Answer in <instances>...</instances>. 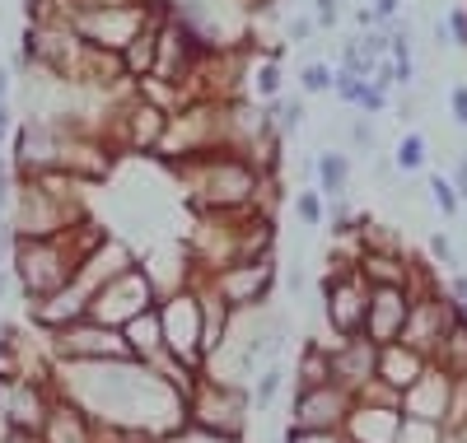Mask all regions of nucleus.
<instances>
[{
	"label": "nucleus",
	"instance_id": "nucleus-8",
	"mask_svg": "<svg viewBox=\"0 0 467 443\" xmlns=\"http://www.w3.org/2000/svg\"><path fill=\"white\" fill-rule=\"evenodd\" d=\"M160 327H164V350L173 359H182L187 369L202 374L206 341H202V304H197V294H192V285L160 299Z\"/></svg>",
	"mask_w": 467,
	"mask_h": 443
},
{
	"label": "nucleus",
	"instance_id": "nucleus-14",
	"mask_svg": "<svg viewBox=\"0 0 467 443\" xmlns=\"http://www.w3.org/2000/svg\"><path fill=\"white\" fill-rule=\"evenodd\" d=\"M57 164H61V127L47 122V117H24L10 140L15 178H43V173H57Z\"/></svg>",
	"mask_w": 467,
	"mask_h": 443
},
{
	"label": "nucleus",
	"instance_id": "nucleus-36",
	"mask_svg": "<svg viewBox=\"0 0 467 443\" xmlns=\"http://www.w3.org/2000/svg\"><path fill=\"white\" fill-rule=\"evenodd\" d=\"M332 85H337V66H327V61H304L299 66V89L304 94H332Z\"/></svg>",
	"mask_w": 467,
	"mask_h": 443
},
{
	"label": "nucleus",
	"instance_id": "nucleus-5",
	"mask_svg": "<svg viewBox=\"0 0 467 443\" xmlns=\"http://www.w3.org/2000/svg\"><path fill=\"white\" fill-rule=\"evenodd\" d=\"M215 149H229L224 145V103H187L169 117V127L154 145V159H164L169 169L187 164V159H202V154H215Z\"/></svg>",
	"mask_w": 467,
	"mask_h": 443
},
{
	"label": "nucleus",
	"instance_id": "nucleus-40",
	"mask_svg": "<svg viewBox=\"0 0 467 443\" xmlns=\"http://www.w3.org/2000/svg\"><path fill=\"white\" fill-rule=\"evenodd\" d=\"M314 33H318L314 15H290L285 19V43H314Z\"/></svg>",
	"mask_w": 467,
	"mask_h": 443
},
{
	"label": "nucleus",
	"instance_id": "nucleus-17",
	"mask_svg": "<svg viewBox=\"0 0 467 443\" xmlns=\"http://www.w3.org/2000/svg\"><path fill=\"white\" fill-rule=\"evenodd\" d=\"M449 383H453V374L440 369L435 359H431V365H425V374L402 392V420L440 425V429H444V416H449Z\"/></svg>",
	"mask_w": 467,
	"mask_h": 443
},
{
	"label": "nucleus",
	"instance_id": "nucleus-51",
	"mask_svg": "<svg viewBox=\"0 0 467 443\" xmlns=\"http://www.w3.org/2000/svg\"><path fill=\"white\" fill-rule=\"evenodd\" d=\"M10 89H15V70L0 66V103H10Z\"/></svg>",
	"mask_w": 467,
	"mask_h": 443
},
{
	"label": "nucleus",
	"instance_id": "nucleus-42",
	"mask_svg": "<svg viewBox=\"0 0 467 443\" xmlns=\"http://www.w3.org/2000/svg\"><path fill=\"white\" fill-rule=\"evenodd\" d=\"M444 28H449V43L453 47H467V5H453L444 15Z\"/></svg>",
	"mask_w": 467,
	"mask_h": 443
},
{
	"label": "nucleus",
	"instance_id": "nucleus-39",
	"mask_svg": "<svg viewBox=\"0 0 467 443\" xmlns=\"http://www.w3.org/2000/svg\"><path fill=\"white\" fill-rule=\"evenodd\" d=\"M356 112H360V117H369V122H374L379 112H388V89H383V85H374V79H369V85H365V98L356 103Z\"/></svg>",
	"mask_w": 467,
	"mask_h": 443
},
{
	"label": "nucleus",
	"instance_id": "nucleus-21",
	"mask_svg": "<svg viewBox=\"0 0 467 443\" xmlns=\"http://www.w3.org/2000/svg\"><path fill=\"white\" fill-rule=\"evenodd\" d=\"M136 257H140V252L127 243V238L108 233L103 243H99V248H94V252H89L80 266H75V285H80V290L94 299V294L108 285V280H117L122 271H131V266H136Z\"/></svg>",
	"mask_w": 467,
	"mask_h": 443
},
{
	"label": "nucleus",
	"instance_id": "nucleus-54",
	"mask_svg": "<svg viewBox=\"0 0 467 443\" xmlns=\"http://www.w3.org/2000/svg\"><path fill=\"white\" fill-rule=\"evenodd\" d=\"M431 33H435V43H440V47H449V28H444V19H435Z\"/></svg>",
	"mask_w": 467,
	"mask_h": 443
},
{
	"label": "nucleus",
	"instance_id": "nucleus-33",
	"mask_svg": "<svg viewBox=\"0 0 467 443\" xmlns=\"http://www.w3.org/2000/svg\"><path fill=\"white\" fill-rule=\"evenodd\" d=\"M425 159H431L425 136L420 131H402V140L393 145V169L398 173H425Z\"/></svg>",
	"mask_w": 467,
	"mask_h": 443
},
{
	"label": "nucleus",
	"instance_id": "nucleus-27",
	"mask_svg": "<svg viewBox=\"0 0 467 443\" xmlns=\"http://www.w3.org/2000/svg\"><path fill=\"white\" fill-rule=\"evenodd\" d=\"M192 294H197V304H202V341H206V355H215V350L229 341L234 308L206 285V280H197V285H192Z\"/></svg>",
	"mask_w": 467,
	"mask_h": 443
},
{
	"label": "nucleus",
	"instance_id": "nucleus-48",
	"mask_svg": "<svg viewBox=\"0 0 467 443\" xmlns=\"http://www.w3.org/2000/svg\"><path fill=\"white\" fill-rule=\"evenodd\" d=\"M431 252H435V262H440V266H453V262H458V252H453V243H449L444 233H435V238H431Z\"/></svg>",
	"mask_w": 467,
	"mask_h": 443
},
{
	"label": "nucleus",
	"instance_id": "nucleus-22",
	"mask_svg": "<svg viewBox=\"0 0 467 443\" xmlns=\"http://www.w3.org/2000/svg\"><path fill=\"white\" fill-rule=\"evenodd\" d=\"M136 262H140V271L150 275V285L160 290V299H164V294H178V290H187V285H197V275H192V262H187V248H182V243H154V248L140 252Z\"/></svg>",
	"mask_w": 467,
	"mask_h": 443
},
{
	"label": "nucleus",
	"instance_id": "nucleus-56",
	"mask_svg": "<svg viewBox=\"0 0 467 443\" xmlns=\"http://www.w3.org/2000/svg\"><path fill=\"white\" fill-rule=\"evenodd\" d=\"M164 443H206V438H197V434H178V438H164Z\"/></svg>",
	"mask_w": 467,
	"mask_h": 443
},
{
	"label": "nucleus",
	"instance_id": "nucleus-55",
	"mask_svg": "<svg viewBox=\"0 0 467 443\" xmlns=\"http://www.w3.org/2000/svg\"><path fill=\"white\" fill-rule=\"evenodd\" d=\"M398 117H402V122H407V127H411V122H416V98H407V103H402V108H398Z\"/></svg>",
	"mask_w": 467,
	"mask_h": 443
},
{
	"label": "nucleus",
	"instance_id": "nucleus-49",
	"mask_svg": "<svg viewBox=\"0 0 467 443\" xmlns=\"http://www.w3.org/2000/svg\"><path fill=\"white\" fill-rule=\"evenodd\" d=\"M10 140H15V108L0 103V145H10Z\"/></svg>",
	"mask_w": 467,
	"mask_h": 443
},
{
	"label": "nucleus",
	"instance_id": "nucleus-57",
	"mask_svg": "<svg viewBox=\"0 0 467 443\" xmlns=\"http://www.w3.org/2000/svg\"><path fill=\"white\" fill-rule=\"evenodd\" d=\"M253 5H271V0H253Z\"/></svg>",
	"mask_w": 467,
	"mask_h": 443
},
{
	"label": "nucleus",
	"instance_id": "nucleus-2",
	"mask_svg": "<svg viewBox=\"0 0 467 443\" xmlns=\"http://www.w3.org/2000/svg\"><path fill=\"white\" fill-rule=\"evenodd\" d=\"M85 182H75L70 173H43V178H19L15 201L5 211V224L15 238H61L80 220H89L85 206Z\"/></svg>",
	"mask_w": 467,
	"mask_h": 443
},
{
	"label": "nucleus",
	"instance_id": "nucleus-52",
	"mask_svg": "<svg viewBox=\"0 0 467 443\" xmlns=\"http://www.w3.org/2000/svg\"><path fill=\"white\" fill-rule=\"evenodd\" d=\"M285 285H290V294L304 290V266H290V271H285Z\"/></svg>",
	"mask_w": 467,
	"mask_h": 443
},
{
	"label": "nucleus",
	"instance_id": "nucleus-9",
	"mask_svg": "<svg viewBox=\"0 0 467 443\" xmlns=\"http://www.w3.org/2000/svg\"><path fill=\"white\" fill-rule=\"evenodd\" d=\"M276 280H281L276 257H257V262H234V266L215 271L206 285H211L234 313H253V308H266V304H271V294H276Z\"/></svg>",
	"mask_w": 467,
	"mask_h": 443
},
{
	"label": "nucleus",
	"instance_id": "nucleus-46",
	"mask_svg": "<svg viewBox=\"0 0 467 443\" xmlns=\"http://www.w3.org/2000/svg\"><path fill=\"white\" fill-rule=\"evenodd\" d=\"M449 117L467 131V85H453V89H449Z\"/></svg>",
	"mask_w": 467,
	"mask_h": 443
},
{
	"label": "nucleus",
	"instance_id": "nucleus-47",
	"mask_svg": "<svg viewBox=\"0 0 467 443\" xmlns=\"http://www.w3.org/2000/svg\"><path fill=\"white\" fill-rule=\"evenodd\" d=\"M281 443H346L341 434H304V429H285Z\"/></svg>",
	"mask_w": 467,
	"mask_h": 443
},
{
	"label": "nucleus",
	"instance_id": "nucleus-10",
	"mask_svg": "<svg viewBox=\"0 0 467 443\" xmlns=\"http://www.w3.org/2000/svg\"><path fill=\"white\" fill-rule=\"evenodd\" d=\"M154 304H160V290L150 285V275L140 271V262L131 271H122L117 280H108V285L89 299V322H103V327H117L122 332L131 317L150 313Z\"/></svg>",
	"mask_w": 467,
	"mask_h": 443
},
{
	"label": "nucleus",
	"instance_id": "nucleus-7",
	"mask_svg": "<svg viewBox=\"0 0 467 443\" xmlns=\"http://www.w3.org/2000/svg\"><path fill=\"white\" fill-rule=\"evenodd\" d=\"M164 5V0H160ZM154 5H117V10H66V24L75 28V37L99 52H117L122 57L131 47V37L150 24Z\"/></svg>",
	"mask_w": 467,
	"mask_h": 443
},
{
	"label": "nucleus",
	"instance_id": "nucleus-15",
	"mask_svg": "<svg viewBox=\"0 0 467 443\" xmlns=\"http://www.w3.org/2000/svg\"><path fill=\"white\" fill-rule=\"evenodd\" d=\"M350 397L346 387L337 383H323V387H295V401H290V429H304V434H341L346 416H350Z\"/></svg>",
	"mask_w": 467,
	"mask_h": 443
},
{
	"label": "nucleus",
	"instance_id": "nucleus-23",
	"mask_svg": "<svg viewBox=\"0 0 467 443\" xmlns=\"http://www.w3.org/2000/svg\"><path fill=\"white\" fill-rule=\"evenodd\" d=\"M402 411L398 407H365V401H350V416L341 425L346 443H398L402 438Z\"/></svg>",
	"mask_w": 467,
	"mask_h": 443
},
{
	"label": "nucleus",
	"instance_id": "nucleus-43",
	"mask_svg": "<svg viewBox=\"0 0 467 443\" xmlns=\"http://www.w3.org/2000/svg\"><path fill=\"white\" fill-rule=\"evenodd\" d=\"M15 187H19V178H15V169H10V159H0V215L10 211V201H15Z\"/></svg>",
	"mask_w": 467,
	"mask_h": 443
},
{
	"label": "nucleus",
	"instance_id": "nucleus-19",
	"mask_svg": "<svg viewBox=\"0 0 467 443\" xmlns=\"http://www.w3.org/2000/svg\"><path fill=\"white\" fill-rule=\"evenodd\" d=\"M327 365H332V383L356 397L379 369V345L369 336H341L327 345Z\"/></svg>",
	"mask_w": 467,
	"mask_h": 443
},
{
	"label": "nucleus",
	"instance_id": "nucleus-11",
	"mask_svg": "<svg viewBox=\"0 0 467 443\" xmlns=\"http://www.w3.org/2000/svg\"><path fill=\"white\" fill-rule=\"evenodd\" d=\"M365 308H369V280L360 275V266H332L323 280V317L332 336H360L365 327Z\"/></svg>",
	"mask_w": 467,
	"mask_h": 443
},
{
	"label": "nucleus",
	"instance_id": "nucleus-4",
	"mask_svg": "<svg viewBox=\"0 0 467 443\" xmlns=\"http://www.w3.org/2000/svg\"><path fill=\"white\" fill-rule=\"evenodd\" d=\"M75 266H80V257H75L70 233H61V238H15V248H10V275H15V285L28 304L66 290L75 280Z\"/></svg>",
	"mask_w": 467,
	"mask_h": 443
},
{
	"label": "nucleus",
	"instance_id": "nucleus-53",
	"mask_svg": "<svg viewBox=\"0 0 467 443\" xmlns=\"http://www.w3.org/2000/svg\"><path fill=\"white\" fill-rule=\"evenodd\" d=\"M10 290H19V285H15V275H10V266H5V271H0V299H10Z\"/></svg>",
	"mask_w": 467,
	"mask_h": 443
},
{
	"label": "nucleus",
	"instance_id": "nucleus-44",
	"mask_svg": "<svg viewBox=\"0 0 467 443\" xmlns=\"http://www.w3.org/2000/svg\"><path fill=\"white\" fill-rule=\"evenodd\" d=\"M369 10H374V24H379V28H393L398 15H402V0H374Z\"/></svg>",
	"mask_w": 467,
	"mask_h": 443
},
{
	"label": "nucleus",
	"instance_id": "nucleus-32",
	"mask_svg": "<svg viewBox=\"0 0 467 443\" xmlns=\"http://www.w3.org/2000/svg\"><path fill=\"white\" fill-rule=\"evenodd\" d=\"M323 383H332L327 345H323V341H304L299 365H295V387H323Z\"/></svg>",
	"mask_w": 467,
	"mask_h": 443
},
{
	"label": "nucleus",
	"instance_id": "nucleus-45",
	"mask_svg": "<svg viewBox=\"0 0 467 443\" xmlns=\"http://www.w3.org/2000/svg\"><path fill=\"white\" fill-rule=\"evenodd\" d=\"M341 19V0H314V24L318 28H337Z\"/></svg>",
	"mask_w": 467,
	"mask_h": 443
},
{
	"label": "nucleus",
	"instance_id": "nucleus-25",
	"mask_svg": "<svg viewBox=\"0 0 467 443\" xmlns=\"http://www.w3.org/2000/svg\"><path fill=\"white\" fill-rule=\"evenodd\" d=\"M425 359L420 350H411L407 341H393V345H379V369H374V378H383L388 387H398V392H407L420 374H425Z\"/></svg>",
	"mask_w": 467,
	"mask_h": 443
},
{
	"label": "nucleus",
	"instance_id": "nucleus-31",
	"mask_svg": "<svg viewBox=\"0 0 467 443\" xmlns=\"http://www.w3.org/2000/svg\"><path fill=\"white\" fill-rule=\"evenodd\" d=\"M285 383H290V369L281 365V359H276V365H266V369H257L253 374V383H248V401H253V411H271V407H276V397L285 392Z\"/></svg>",
	"mask_w": 467,
	"mask_h": 443
},
{
	"label": "nucleus",
	"instance_id": "nucleus-20",
	"mask_svg": "<svg viewBox=\"0 0 467 443\" xmlns=\"http://www.w3.org/2000/svg\"><path fill=\"white\" fill-rule=\"evenodd\" d=\"M85 317H89V294L70 280L66 290H57V294H47V299H33V304H28V332L57 336V332L75 327V322H85Z\"/></svg>",
	"mask_w": 467,
	"mask_h": 443
},
{
	"label": "nucleus",
	"instance_id": "nucleus-26",
	"mask_svg": "<svg viewBox=\"0 0 467 443\" xmlns=\"http://www.w3.org/2000/svg\"><path fill=\"white\" fill-rule=\"evenodd\" d=\"M234 252H239V262H257V257H276V220L271 215H239V224H234Z\"/></svg>",
	"mask_w": 467,
	"mask_h": 443
},
{
	"label": "nucleus",
	"instance_id": "nucleus-24",
	"mask_svg": "<svg viewBox=\"0 0 467 443\" xmlns=\"http://www.w3.org/2000/svg\"><path fill=\"white\" fill-rule=\"evenodd\" d=\"M94 429H99V420L85 407H75L70 397L57 392V407H52L43 434H37V443H94Z\"/></svg>",
	"mask_w": 467,
	"mask_h": 443
},
{
	"label": "nucleus",
	"instance_id": "nucleus-3",
	"mask_svg": "<svg viewBox=\"0 0 467 443\" xmlns=\"http://www.w3.org/2000/svg\"><path fill=\"white\" fill-rule=\"evenodd\" d=\"M253 420L248 387H229L215 378H197L187 387V434L206 443H244Z\"/></svg>",
	"mask_w": 467,
	"mask_h": 443
},
{
	"label": "nucleus",
	"instance_id": "nucleus-18",
	"mask_svg": "<svg viewBox=\"0 0 467 443\" xmlns=\"http://www.w3.org/2000/svg\"><path fill=\"white\" fill-rule=\"evenodd\" d=\"M407 313H411V294H407V290H398V285H369V308H365L360 336H369L374 345L402 341Z\"/></svg>",
	"mask_w": 467,
	"mask_h": 443
},
{
	"label": "nucleus",
	"instance_id": "nucleus-41",
	"mask_svg": "<svg viewBox=\"0 0 467 443\" xmlns=\"http://www.w3.org/2000/svg\"><path fill=\"white\" fill-rule=\"evenodd\" d=\"M350 140H356V149H360V154H374V145H379V131H374V122H369V117H356V122H350Z\"/></svg>",
	"mask_w": 467,
	"mask_h": 443
},
{
	"label": "nucleus",
	"instance_id": "nucleus-50",
	"mask_svg": "<svg viewBox=\"0 0 467 443\" xmlns=\"http://www.w3.org/2000/svg\"><path fill=\"white\" fill-rule=\"evenodd\" d=\"M10 248H15V233H10V224H0V271L10 266Z\"/></svg>",
	"mask_w": 467,
	"mask_h": 443
},
{
	"label": "nucleus",
	"instance_id": "nucleus-34",
	"mask_svg": "<svg viewBox=\"0 0 467 443\" xmlns=\"http://www.w3.org/2000/svg\"><path fill=\"white\" fill-rule=\"evenodd\" d=\"M425 191H431L435 211H440L444 220H458V211H462V196H458V187H453L444 173H431V178H425Z\"/></svg>",
	"mask_w": 467,
	"mask_h": 443
},
{
	"label": "nucleus",
	"instance_id": "nucleus-38",
	"mask_svg": "<svg viewBox=\"0 0 467 443\" xmlns=\"http://www.w3.org/2000/svg\"><path fill=\"white\" fill-rule=\"evenodd\" d=\"M365 85H369V79H356V75L337 70V85H332V94H337L341 103H350V108H356V103L365 98Z\"/></svg>",
	"mask_w": 467,
	"mask_h": 443
},
{
	"label": "nucleus",
	"instance_id": "nucleus-37",
	"mask_svg": "<svg viewBox=\"0 0 467 443\" xmlns=\"http://www.w3.org/2000/svg\"><path fill=\"white\" fill-rule=\"evenodd\" d=\"M271 117H276V136H295L304 127V103L299 98H271Z\"/></svg>",
	"mask_w": 467,
	"mask_h": 443
},
{
	"label": "nucleus",
	"instance_id": "nucleus-1",
	"mask_svg": "<svg viewBox=\"0 0 467 443\" xmlns=\"http://www.w3.org/2000/svg\"><path fill=\"white\" fill-rule=\"evenodd\" d=\"M173 178L182 182L192 215H248V211H257V196L271 173H262L239 149H215V154L178 164Z\"/></svg>",
	"mask_w": 467,
	"mask_h": 443
},
{
	"label": "nucleus",
	"instance_id": "nucleus-13",
	"mask_svg": "<svg viewBox=\"0 0 467 443\" xmlns=\"http://www.w3.org/2000/svg\"><path fill=\"white\" fill-rule=\"evenodd\" d=\"M234 224H239V215H192L182 248H187V262H192L197 280H211L215 271L239 262V252H234Z\"/></svg>",
	"mask_w": 467,
	"mask_h": 443
},
{
	"label": "nucleus",
	"instance_id": "nucleus-29",
	"mask_svg": "<svg viewBox=\"0 0 467 443\" xmlns=\"http://www.w3.org/2000/svg\"><path fill=\"white\" fill-rule=\"evenodd\" d=\"M314 187H318L323 201H337V196L350 191V159L341 149H323L314 159Z\"/></svg>",
	"mask_w": 467,
	"mask_h": 443
},
{
	"label": "nucleus",
	"instance_id": "nucleus-16",
	"mask_svg": "<svg viewBox=\"0 0 467 443\" xmlns=\"http://www.w3.org/2000/svg\"><path fill=\"white\" fill-rule=\"evenodd\" d=\"M52 407H57V378H52V374H47V378H19V374H15L10 407H5L10 429L37 438V434H43V425H47V416H52Z\"/></svg>",
	"mask_w": 467,
	"mask_h": 443
},
{
	"label": "nucleus",
	"instance_id": "nucleus-28",
	"mask_svg": "<svg viewBox=\"0 0 467 443\" xmlns=\"http://www.w3.org/2000/svg\"><path fill=\"white\" fill-rule=\"evenodd\" d=\"M122 336H127V345H131V359L136 365H150L154 355L164 350V327H160V304H154L150 313H140V317H131L127 327H122Z\"/></svg>",
	"mask_w": 467,
	"mask_h": 443
},
{
	"label": "nucleus",
	"instance_id": "nucleus-12",
	"mask_svg": "<svg viewBox=\"0 0 467 443\" xmlns=\"http://www.w3.org/2000/svg\"><path fill=\"white\" fill-rule=\"evenodd\" d=\"M61 173H70L85 187H103L117 173V145L103 131H85V127H61Z\"/></svg>",
	"mask_w": 467,
	"mask_h": 443
},
{
	"label": "nucleus",
	"instance_id": "nucleus-35",
	"mask_svg": "<svg viewBox=\"0 0 467 443\" xmlns=\"http://www.w3.org/2000/svg\"><path fill=\"white\" fill-rule=\"evenodd\" d=\"M295 220H299L304 229H318V224L327 220V201L318 196V187H299V191H295Z\"/></svg>",
	"mask_w": 467,
	"mask_h": 443
},
{
	"label": "nucleus",
	"instance_id": "nucleus-30",
	"mask_svg": "<svg viewBox=\"0 0 467 443\" xmlns=\"http://www.w3.org/2000/svg\"><path fill=\"white\" fill-rule=\"evenodd\" d=\"M281 85H285V70H281V52H266V57H248V89L271 103V98H281Z\"/></svg>",
	"mask_w": 467,
	"mask_h": 443
},
{
	"label": "nucleus",
	"instance_id": "nucleus-6",
	"mask_svg": "<svg viewBox=\"0 0 467 443\" xmlns=\"http://www.w3.org/2000/svg\"><path fill=\"white\" fill-rule=\"evenodd\" d=\"M52 365H127L131 345L117 327H103V322H75V327L47 336Z\"/></svg>",
	"mask_w": 467,
	"mask_h": 443
}]
</instances>
